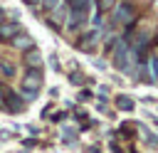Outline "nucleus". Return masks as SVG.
<instances>
[{
	"label": "nucleus",
	"mask_w": 158,
	"mask_h": 153,
	"mask_svg": "<svg viewBox=\"0 0 158 153\" xmlns=\"http://www.w3.org/2000/svg\"><path fill=\"white\" fill-rule=\"evenodd\" d=\"M25 5H30L32 10H42V0H25Z\"/></svg>",
	"instance_id": "dca6fc26"
},
{
	"label": "nucleus",
	"mask_w": 158,
	"mask_h": 153,
	"mask_svg": "<svg viewBox=\"0 0 158 153\" xmlns=\"http://www.w3.org/2000/svg\"><path fill=\"white\" fill-rule=\"evenodd\" d=\"M94 5H96V12H99V15H109V12L114 10L116 0H94Z\"/></svg>",
	"instance_id": "f8f14e48"
},
{
	"label": "nucleus",
	"mask_w": 158,
	"mask_h": 153,
	"mask_svg": "<svg viewBox=\"0 0 158 153\" xmlns=\"http://www.w3.org/2000/svg\"><path fill=\"white\" fill-rule=\"evenodd\" d=\"M111 64L118 69V72H123V74H131L133 76V72H136V57H133V52H131V47H128V42L123 39V37H116L114 39V44H111Z\"/></svg>",
	"instance_id": "f257e3e1"
},
{
	"label": "nucleus",
	"mask_w": 158,
	"mask_h": 153,
	"mask_svg": "<svg viewBox=\"0 0 158 153\" xmlns=\"http://www.w3.org/2000/svg\"><path fill=\"white\" fill-rule=\"evenodd\" d=\"M27 106L25 96L20 94V89H12L7 81H0V111L7 114H22Z\"/></svg>",
	"instance_id": "f03ea898"
},
{
	"label": "nucleus",
	"mask_w": 158,
	"mask_h": 153,
	"mask_svg": "<svg viewBox=\"0 0 158 153\" xmlns=\"http://www.w3.org/2000/svg\"><path fill=\"white\" fill-rule=\"evenodd\" d=\"M22 64H25L27 69H42L44 57H42V52H40L37 47H30L27 52H22Z\"/></svg>",
	"instance_id": "0eeeda50"
},
{
	"label": "nucleus",
	"mask_w": 158,
	"mask_h": 153,
	"mask_svg": "<svg viewBox=\"0 0 158 153\" xmlns=\"http://www.w3.org/2000/svg\"><path fill=\"white\" fill-rule=\"evenodd\" d=\"M7 44H10L15 52H27L30 47H35V39L30 37V32H25V30H22V32H17V35H15Z\"/></svg>",
	"instance_id": "6e6552de"
},
{
	"label": "nucleus",
	"mask_w": 158,
	"mask_h": 153,
	"mask_svg": "<svg viewBox=\"0 0 158 153\" xmlns=\"http://www.w3.org/2000/svg\"><path fill=\"white\" fill-rule=\"evenodd\" d=\"M114 104H116L118 111H133V99L126 96V94H118V96L114 99Z\"/></svg>",
	"instance_id": "9b49d317"
},
{
	"label": "nucleus",
	"mask_w": 158,
	"mask_h": 153,
	"mask_svg": "<svg viewBox=\"0 0 158 153\" xmlns=\"http://www.w3.org/2000/svg\"><path fill=\"white\" fill-rule=\"evenodd\" d=\"M69 81H72V84H84V76H81L79 72H74V74H69Z\"/></svg>",
	"instance_id": "4468645a"
},
{
	"label": "nucleus",
	"mask_w": 158,
	"mask_h": 153,
	"mask_svg": "<svg viewBox=\"0 0 158 153\" xmlns=\"http://www.w3.org/2000/svg\"><path fill=\"white\" fill-rule=\"evenodd\" d=\"M156 126H158V118H156Z\"/></svg>",
	"instance_id": "a211bd4d"
},
{
	"label": "nucleus",
	"mask_w": 158,
	"mask_h": 153,
	"mask_svg": "<svg viewBox=\"0 0 158 153\" xmlns=\"http://www.w3.org/2000/svg\"><path fill=\"white\" fill-rule=\"evenodd\" d=\"M146 143H151L153 148H158V136L156 133H146Z\"/></svg>",
	"instance_id": "2eb2a0df"
},
{
	"label": "nucleus",
	"mask_w": 158,
	"mask_h": 153,
	"mask_svg": "<svg viewBox=\"0 0 158 153\" xmlns=\"http://www.w3.org/2000/svg\"><path fill=\"white\" fill-rule=\"evenodd\" d=\"M64 0H42V10H47V12H52L57 5H62Z\"/></svg>",
	"instance_id": "ddd939ff"
},
{
	"label": "nucleus",
	"mask_w": 158,
	"mask_h": 153,
	"mask_svg": "<svg viewBox=\"0 0 158 153\" xmlns=\"http://www.w3.org/2000/svg\"><path fill=\"white\" fill-rule=\"evenodd\" d=\"M99 39H101V30L99 27H89V30H81V37L77 39V47L81 52H94Z\"/></svg>",
	"instance_id": "39448f33"
},
{
	"label": "nucleus",
	"mask_w": 158,
	"mask_h": 153,
	"mask_svg": "<svg viewBox=\"0 0 158 153\" xmlns=\"http://www.w3.org/2000/svg\"><path fill=\"white\" fill-rule=\"evenodd\" d=\"M2 20H5V10L0 7V22H2Z\"/></svg>",
	"instance_id": "f3484780"
},
{
	"label": "nucleus",
	"mask_w": 158,
	"mask_h": 153,
	"mask_svg": "<svg viewBox=\"0 0 158 153\" xmlns=\"http://www.w3.org/2000/svg\"><path fill=\"white\" fill-rule=\"evenodd\" d=\"M136 20H138V10H136V5L128 2V0H116L114 10H111V15H109V22H111V25H118V27L126 30V27H133Z\"/></svg>",
	"instance_id": "7ed1b4c3"
},
{
	"label": "nucleus",
	"mask_w": 158,
	"mask_h": 153,
	"mask_svg": "<svg viewBox=\"0 0 158 153\" xmlns=\"http://www.w3.org/2000/svg\"><path fill=\"white\" fill-rule=\"evenodd\" d=\"M0 74H2L5 79H15V74H17V64L10 62V59H5V57H0Z\"/></svg>",
	"instance_id": "9d476101"
},
{
	"label": "nucleus",
	"mask_w": 158,
	"mask_h": 153,
	"mask_svg": "<svg viewBox=\"0 0 158 153\" xmlns=\"http://www.w3.org/2000/svg\"><path fill=\"white\" fill-rule=\"evenodd\" d=\"M67 10H81L86 15H91V7H94V0H64Z\"/></svg>",
	"instance_id": "1a4fd4ad"
},
{
	"label": "nucleus",
	"mask_w": 158,
	"mask_h": 153,
	"mask_svg": "<svg viewBox=\"0 0 158 153\" xmlns=\"http://www.w3.org/2000/svg\"><path fill=\"white\" fill-rule=\"evenodd\" d=\"M44 84V76H42V69H27L22 74V81H20V94L25 96V101H35L40 89Z\"/></svg>",
	"instance_id": "20e7f679"
},
{
	"label": "nucleus",
	"mask_w": 158,
	"mask_h": 153,
	"mask_svg": "<svg viewBox=\"0 0 158 153\" xmlns=\"http://www.w3.org/2000/svg\"><path fill=\"white\" fill-rule=\"evenodd\" d=\"M17 32H22V25H20L17 20H7V17H5V20L0 22V44H7Z\"/></svg>",
	"instance_id": "423d86ee"
}]
</instances>
